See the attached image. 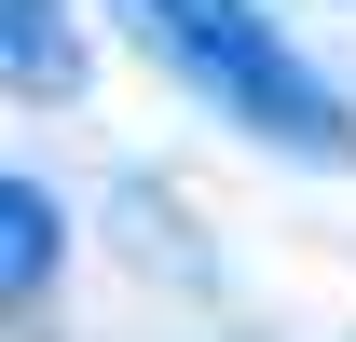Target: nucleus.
<instances>
[{
  "label": "nucleus",
  "instance_id": "1",
  "mask_svg": "<svg viewBox=\"0 0 356 342\" xmlns=\"http://www.w3.org/2000/svg\"><path fill=\"white\" fill-rule=\"evenodd\" d=\"M124 28H137V55H165L233 137H261L288 165H356V96L274 28L261 0H124Z\"/></svg>",
  "mask_w": 356,
  "mask_h": 342
},
{
  "label": "nucleus",
  "instance_id": "3",
  "mask_svg": "<svg viewBox=\"0 0 356 342\" xmlns=\"http://www.w3.org/2000/svg\"><path fill=\"white\" fill-rule=\"evenodd\" d=\"M55 274H69V206H55L42 178L0 165V315H28Z\"/></svg>",
  "mask_w": 356,
  "mask_h": 342
},
{
  "label": "nucleus",
  "instance_id": "2",
  "mask_svg": "<svg viewBox=\"0 0 356 342\" xmlns=\"http://www.w3.org/2000/svg\"><path fill=\"white\" fill-rule=\"evenodd\" d=\"M0 96H28V110H69V96H83L69 0H0Z\"/></svg>",
  "mask_w": 356,
  "mask_h": 342
}]
</instances>
